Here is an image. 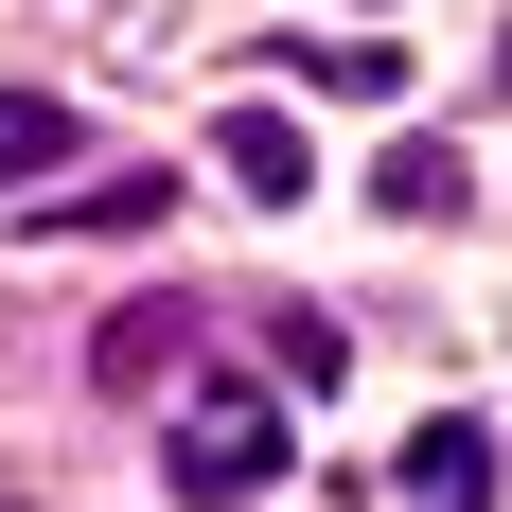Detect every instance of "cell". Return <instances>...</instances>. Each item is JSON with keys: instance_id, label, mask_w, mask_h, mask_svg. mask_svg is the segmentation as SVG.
<instances>
[{"instance_id": "cell-2", "label": "cell", "mask_w": 512, "mask_h": 512, "mask_svg": "<svg viewBox=\"0 0 512 512\" xmlns=\"http://www.w3.org/2000/svg\"><path fill=\"white\" fill-rule=\"evenodd\" d=\"M177 212V159H142V177H89V195H36L53 248H106V230H159Z\"/></svg>"}, {"instance_id": "cell-5", "label": "cell", "mask_w": 512, "mask_h": 512, "mask_svg": "<svg viewBox=\"0 0 512 512\" xmlns=\"http://www.w3.org/2000/svg\"><path fill=\"white\" fill-rule=\"evenodd\" d=\"M212 159H230V177H248L265 212H301V195H318V159H301V124H265V106H248V124H230Z\"/></svg>"}, {"instance_id": "cell-6", "label": "cell", "mask_w": 512, "mask_h": 512, "mask_svg": "<svg viewBox=\"0 0 512 512\" xmlns=\"http://www.w3.org/2000/svg\"><path fill=\"white\" fill-rule=\"evenodd\" d=\"M371 212H407V230H442V212H460V159H442V142L371 159Z\"/></svg>"}, {"instance_id": "cell-1", "label": "cell", "mask_w": 512, "mask_h": 512, "mask_svg": "<svg viewBox=\"0 0 512 512\" xmlns=\"http://www.w3.org/2000/svg\"><path fill=\"white\" fill-rule=\"evenodd\" d=\"M159 477H177L195 512H230V495H265V477H283V407H248V389H212V407L177 424V460H159Z\"/></svg>"}, {"instance_id": "cell-7", "label": "cell", "mask_w": 512, "mask_h": 512, "mask_svg": "<svg viewBox=\"0 0 512 512\" xmlns=\"http://www.w3.org/2000/svg\"><path fill=\"white\" fill-rule=\"evenodd\" d=\"M495 71H512V36H495Z\"/></svg>"}, {"instance_id": "cell-3", "label": "cell", "mask_w": 512, "mask_h": 512, "mask_svg": "<svg viewBox=\"0 0 512 512\" xmlns=\"http://www.w3.org/2000/svg\"><path fill=\"white\" fill-rule=\"evenodd\" d=\"M389 495L407 512H495V442H477V424H424L407 460H389Z\"/></svg>"}, {"instance_id": "cell-4", "label": "cell", "mask_w": 512, "mask_h": 512, "mask_svg": "<svg viewBox=\"0 0 512 512\" xmlns=\"http://www.w3.org/2000/svg\"><path fill=\"white\" fill-rule=\"evenodd\" d=\"M71 159V89H0V195H36Z\"/></svg>"}]
</instances>
